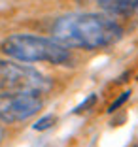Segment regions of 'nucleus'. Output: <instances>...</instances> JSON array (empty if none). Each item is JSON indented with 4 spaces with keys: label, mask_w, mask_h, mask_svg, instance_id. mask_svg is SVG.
<instances>
[{
    "label": "nucleus",
    "mask_w": 138,
    "mask_h": 147,
    "mask_svg": "<svg viewBox=\"0 0 138 147\" xmlns=\"http://www.w3.org/2000/svg\"><path fill=\"white\" fill-rule=\"evenodd\" d=\"M2 138H4V132H2V128H0V142H2Z\"/></svg>",
    "instance_id": "1a4fd4ad"
},
{
    "label": "nucleus",
    "mask_w": 138,
    "mask_h": 147,
    "mask_svg": "<svg viewBox=\"0 0 138 147\" xmlns=\"http://www.w3.org/2000/svg\"><path fill=\"white\" fill-rule=\"evenodd\" d=\"M42 109V100L34 92H8L0 94V121H27Z\"/></svg>",
    "instance_id": "20e7f679"
},
{
    "label": "nucleus",
    "mask_w": 138,
    "mask_h": 147,
    "mask_svg": "<svg viewBox=\"0 0 138 147\" xmlns=\"http://www.w3.org/2000/svg\"><path fill=\"white\" fill-rule=\"evenodd\" d=\"M95 102H97V96H95V94H91V96H87V98L83 100L82 104H80L78 108L74 109V113H82V111H85L87 108H91V106H95Z\"/></svg>",
    "instance_id": "0eeeda50"
},
{
    "label": "nucleus",
    "mask_w": 138,
    "mask_h": 147,
    "mask_svg": "<svg viewBox=\"0 0 138 147\" xmlns=\"http://www.w3.org/2000/svg\"><path fill=\"white\" fill-rule=\"evenodd\" d=\"M99 6L112 15H129L138 11V0H99Z\"/></svg>",
    "instance_id": "39448f33"
},
{
    "label": "nucleus",
    "mask_w": 138,
    "mask_h": 147,
    "mask_svg": "<svg viewBox=\"0 0 138 147\" xmlns=\"http://www.w3.org/2000/svg\"><path fill=\"white\" fill-rule=\"evenodd\" d=\"M129 96H131V91H127V92H123V94H121V96H119V98H117V100H116V102H114V104H112V106H110V109H108V111H110V113H112V111H116V109H117V108H119V106H121V104H123V102H125V100H127V98H129Z\"/></svg>",
    "instance_id": "6e6552de"
},
{
    "label": "nucleus",
    "mask_w": 138,
    "mask_h": 147,
    "mask_svg": "<svg viewBox=\"0 0 138 147\" xmlns=\"http://www.w3.org/2000/svg\"><path fill=\"white\" fill-rule=\"evenodd\" d=\"M2 51L10 59L19 62H49L66 64L70 62V51L57 40L32 34H13L2 43Z\"/></svg>",
    "instance_id": "f03ea898"
},
{
    "label": "nucleus",
    "mask_w": 138,
    "mask_h": 147,
    "mask_svg": "<svg viewBox=\"0 0 138 147\" xmlns=\"http://www.w3.org/2000/svg\"><path fill=\"white\" fill-rule=\"evenodd\" d=\"M53 123H55V117L53 115H46V117H42L40 121H36V125H32V128L34 130H48Z\"/></svg>",
    "instance_id": "423d86ee"
},
{
    "label": "nucleus",
    "mask_w": 138,
    "mask_h": 147,
    "mask_svg": "<svg viewBox=\"0 0 138 147\" xmlns=\"http://www.w3.org/2000/svg\"><path fill=\"white\" fill-rule=\"evenodd\" d=\"M53 40L65 47L99 49L108 47L123 36V28L114 19L99 13H68L53 25Z\"/></svg>",
    "instance_id": "f257e3e1"
},
{
    "label": "nucleus",
    "mask_w": 138,
    "mask_h": 147,
    "mask_svg": "<svg viewBox=\"0 0 138 147\" xmlns=\"http://www.w3.org/2000/svg\"><path fill=\"white\" fill-rule=\"evenodd\" d=\"M134 147H138V145H134Z\"/></svg>",
    "instance_id": "9d476101"
},
{
    "label": "nucleus",
    "mask_w": 138,
    "mask_h": 147,
    "mask_svg": "<svg viewBox=\"0 0 138 147\" xmlns=\"http://www.w3.org/2000/svg\"><path fill=\"white\" fill-rule=\"evenodd\" d=\"M0 79L13 92H42L51 89V81L38 70L25 64H13V62H0Z\"/></svg>",
    "instance_id": "7ed1b4c3"
}]
</instances>
